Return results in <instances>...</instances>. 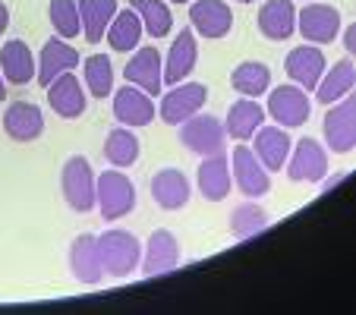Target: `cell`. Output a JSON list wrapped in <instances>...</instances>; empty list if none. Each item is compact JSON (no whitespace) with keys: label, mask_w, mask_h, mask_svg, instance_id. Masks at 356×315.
Returning <instances> with one entry per match:
<instances>
[{"label":"cell","mask_w":356,"mask_h":315,"mask_svg":"<svg viewBox=\"0 0 356 315\" xmlns=\"http://www.w3.org/2000/svg\"><path fill=\"white\" fill-rule=\"evenodd\" d=\"M7 98V79H3V73H0V101Z\"/></svg>","instance_id":"39"},{"label":"cell","mask_w":356,"mask_h":315,"mask_svg":"<svg viewBox=\"0 0 356 315\" xmlns=\"http://www.w3.org/2000/svg\"><path fill=\"white\" fill-rule=\"evenodd\" d=\"M268 101H265V114L284 129H296L309 120L312 114V98L309 92H302L300 86L287 82V86H275L268 88Z\"/></svg>","instance_id":"4"},{"label":"cell","mask_w":356,"mask_h":315,"mask_svg":"<svg viewBox=\"0 0 356 315\" xmlns=\"http://www.w3.org/2000/svg\"><path fill=\"white\" fill-rule=\"evenodd\" d=\"M123 79L129 86H139L145 95H161L164 92V57L155 45H139L133 57L123 67Z\"/></svg>","instance_id":"10"},{"label":"cell","mask_w":356,"mask_h":315,"mask_svg":"<svg viewBox=\"0 0 356 315\" xmlns=\"http://www.w3.org/2000/svg\"><path fill=\"white\" fill-rule=\"evenodd\" d=\"M271 224L268 211L259 205V199H246L243 205H236L230 211V236L234 240H249V236L262 234L265 227Z\"/></svg>","instance_id":"33"},{"label":"cell","mask_w":356,"mask_h":315,"mask_svg":"<svg viewBox=\"0 0 356 315\" xmlns=\"http://www.w3.org/2000/svg\"><path fill=\"white\" fill-rule=\"evenodd\" d=\"M230 86L243 98H262L271 88V70L262 60H243L236 63V70L230 73Z\"/></svg>","instance_id":"30"},{"label":"cell","mask_w":356,"mask_h":315,"mask_svg":"<svg viewBox=\"0 0 356 315\" xmlns=\"http://www.w3.org/2000/svg\"><path fill=\"white\" fill-rule=\"evenodd\" d=\"M209 101V86L205 82H177V86H168L161 92V101H158V117L168 127H180L183 120H189L193 114H199Z\"/></svg>","instance_id":"3"},{"label":"cell","mask_w":356,"mask_h":315,"mask_svg":"<svg viewBox=\"0 0 356 315\" xmlns=\"http://www.w3.org/2000/svg\"><path fill=\"white\" fill-rule=\"evenodd\" d=\"M139 154H142V145L129 127H114L108 133V139H104V158H108L111 168H120V170L133 168L139 161Z\"/></svg>","instance_id":"31"},{"label":"cell","mask_w":356,"mask_h":315,"mask_svg":"<svg viewBox=\"0 0 356 315\" xmlns=\"http://www.w3.org/2000/svg\"><path fill=\"white\" fill-rule=\"evenodd\" d=\"M82 86H86L88 98L114 95V63L108 54H88L82 60Z\"/></svg>","instance_id":"32"},{"label":"cell","mask_w":356,"mask_h":315,"mask_svg":"<svg viewBox=\"0 0 356 315\" xmlns=\"http://www.w3.org/2000/svg\"><path fill=\"white\" fill-rule=\"evenodd\" d=\"M325 148L331 154H350L356 148V101L353 92L341 98L337 104H328V114L322 123Z\"/></svg>","instance_id":"7"},{"label":"cell","mask_w":356,"mask_h":315,"mask_svg":"<svg viewBox=\"0 0 356 315\" xmlns=\"http://www.w3.org/2000/svg\"><path fill=\"white\" fill-rule=\"evenodd\" d=\"M98 246H101V261H104V275L111 277H129L133 271H139V261H142V243L136 234L129 230H104L98 236Z\"/></svg>","instance_id":"2"},{"label":"cell","mask_w":356,"mask_h":315,"mask_svg":"<svg viewBox=\"0 0 356 315\" xmlns=\"http://www.w3.org/2000/svg\"><path fill=\"white\" fill-rule=\"evenodd\" d=\"M189 29L195 38L218 41L234 29V10L227 0H193L189 3Z\"/></svg>","instance_id":"12"},{"label":"cell","mask_w":356,"mask_h":315,"mask_svg":"<svg viewBox=\"0 0 356 315\" xmlns=\"http://www.w3.org/2000/svg\"><path fill=\"white\" fill-rule=\"evenodd\" d=\"M3 133L13 142H35L44 133V114L32 101H13L3 111Z\"/></svg>","instance_id":"24"},{"label":"cell","mask_w":356,"mask_h":315,"mask_svg":"<svg viewBox=\"0 0 356 315\" xmlns=\"http://www.w3.org/2000/svg\"><path fill=\"white\" fill-rule=\"evenodd\" d=\"M343 177H347V174H334L331 180H328V177H322V193H331V186H337V183H341Z\"/></svg>","instance_id":"38"},{"label":"cell","mask_w":356,"mask_h":315,"mask_svg":"<svg viewBox=\"0 0 356 315\" xmlns=\"http://www.w3.org/2000/svg\"><path fill=\"white\" fill-rule=\"evenodd\" d=\"M195 183L205 202H224L234 189V177H230V161L227 154H209L202 158L199 170H195Z\"/></svg>","instance_id":"21"},{"label":"cell","mask_w":356,"mask_h":315,"mask_svg":"<svg viewBox=\"0 0 356 315\" xmlns=\"http://www.w3.org/2000/svg\"><path fill=\"white\" fill-rule=\"evenodd\" d=\"M265 120H268V114H265V104H259V98H236L227 108V117H224L221 123H224L227 139L249 142L252 133H256Z\"/></svg>","instance_id":"23"},{"label":"cell","mask_w":356,"mask_h":315,"mask_svg":"<svg viewBox=\"0 0 356 315\" xmlns=\"http://www.w3.org/2000/svg\"><path fill=\"white\" fill-rule=\"evenodd\" d=\"M353 86H356V67L350 57H341L331 67H325L322 79L316 86V98L328 108V104H337L341 98H347L353 92Z\"/></svg>","instance_id":"27"},{"label":"cell","mask_w":356,"mask_h":315,"mask_svg":"<svg viewBox=\"0 0 356 315\" xmlns=\"http://www.w3.org/2000/svg\"><path fill=\"white\" fill-rule=\"evenodd\" d=\"M341 10L331 3H306L302 10H296V32L302 35L306 45H331L341 35Z\"/></svg>","instance_id":"8"},{"label":"cell","mask_w":356,"mask_h":315,"mask_svg":"<svg viewBox=\"0 0 356 315\" xmlns=\"http://www.w3.org/2000/svg\"><path fill=\"white\" fill-rule=\"evenodd\" d=\"M7 29H10V7L0 0V35L7 32Z\"/></svg>","instance_id":"37"},{"label":"cell","mask_w":356,"mask_h":315,"mask_svg":"<svg viewBox=\"0 0 356 315\" xmlns=\"http://www.w3.org/2000/svg\"><path fill=\"white\" fill-rule=\"evenodd\" d=\"M70 271L86 287H98L104 281V261H101V246L95 234H79L70 243Z\"/></svg>","instance_id":"18"},{"label":"cell","mask_w":356,"mask_h":315,"mask_svg":"<svg viewBox=\"0 0 356 315\" xmlns=\"http://www.w3.org/2000/svg\"><path fill=\"white\" fill-rule=\"evenodd\" d=\"M189 195H193V186H189L183 170L164 168L152 177V199H155V205L164 208V211H180V208H186Z\"/></svg>","instance_id":"25"},{"label":"cell","mask_w":356,"mask_h":315,"mask_svg":"<svg viewBox=\"0 0 356 315\" xmlns=\"http://www.w3.org/2000/svg\"><path fill=\"white\" fill-rule=\"evenodd\" d=\"M79 3V19H82V35H86L88 45H98L104 41L111 19L117 16V0H76Z\"/></svg>","instance_id":"29"},{"label":"cell","mask_w":356,"mask_h":315,"mask_svg":"<svg viewBox=\"0 0 356 315\" xmlns=\"http://www.w3.org/2000/svg\"><path fill=\"white\" fill-rule=\"evenodd\" d=\"M0 73L13 86H29L38 76V57L32 54V47L22 38H10L0 47Z\"/></svg>","instance_id":"22"},{"label":"cell","mask_w":356,"mask_h":315,"mask_svg":"<svg viewBox=\"0 0 356 315\" xmlns=\"http://www.w3.org/2000/svg\"><path fill=\"white\" fill-rule=\"evenodd\" d=\"M142 35H145V29H142L139 13H136L133 7H123V10H117V16L111 19L104 38H108L111 51H117V54H133L136 47L142 45Z\"/></svg>","instance_id":"28"},{"label":"cell","mask_w":356,"mask_h":315,"mask_svg":"<svg viewBox=\"0 0 356 315\" xmlns=\"http://www.w3.org/2000/svg\"><path fill=\"white\" fill-rule=\"evenodd\" d=\"M284 170L293 183H322V177H328V148L318 139L306 136V139L293 142Z\"/></svg>","instance_id":"9"},{"label":"cell","mask_w":356,"mask_h":315,"mask_svg":"<svg viewBox=\"0 0 356 315\" xmlns=\"http://www.w3.org/2000/svg\"><path fill=\"white\" fill-rule=\"evenodd\" d=\"M249 142H252V154L262 161V168L268 170V174H281L290 158V148H293V139H290L287 129L277 127V123L275 127H265L262 123Z\"/></svg>","instance_id":"17"},{"label":"cell","mask_w":356,"mask_h":315,"mask_svg":"<svg viewBox=\"0 0 356 315\" xmlns=\"http://www.w3.org/2000/svg\"><path fill=\"white\" fill-rule=\"evenodd\" d=\"M76 67H79V51H76L67 38H60V35H57V38H47L38 54V76H35V82L44 88L60 73H70V70H76Z\"/></svg>","instance_id":"20"},{"label":"cell","mask_w":356,"mask_h":315,"mask_svg":"<svg viewBox=\"0 0 356 315\" xmlns=\"http://www.w3.org/2000/svg\"><path fill=\"white\" fill-rule=\"evenodd\" d=\"M180 142L186 145V152L199 154V158H209V154H221L227 148V133H224V123L218 117L205 114H193L189 120H183L180 127Z\"/></svg>","instance_id":"5"},{"label":"cell","mask_w":356,"mask_h":315,"mask_svg":"<svg viewBox=\"0 0 356 315\" xmlns=\"http://www.w3.org/2000/svg\"><path fill=\"white\" fill-rule=\"evenodd\" d=\"M230 177H234V186L246 199H262L271 189V174L262 168V161L252 154L249 145L234 148V154H230Z\"/></svg>","instance_id":"11"},{"label":"cell","mask_w":356,"mask_h":315,"mask_svg":"<svg viewBox=\"0 0 356 315\" xmlns=\"http://www.w3.org/2000/svg\"><path fill=\"white\" fill-rule=\"evenodd\" d=\"M60 189H63V199L73 211L79 215H88L95 211V170L88 164L86 154H73L60 170Z\"/></svg>","instance_id":"6"},{"label":"cell","mask_w":356,"mask_h":315,"mask_svg":"<svg viewBox=\"0 0 356 315\" xmlns=\"http://www.w3.org/2000/svg\"><path fill=\"white\" fill-rule=\"evenodd\" d=\"M95 208L104 221H120L136 208V183L120 168L95 177Z\"/></svg>","instance_id":"1"},{"label":"cell","mask_w":356,"mask_h":315,"mask_svg":"<svg viewBox=\"0 0 356 315\" xmlns=\"http://www.w3.org/2000/svg\"><path fill=\"white\" fill-rule=\"evenodd\" d=\"M199 63V41H195L193 29H180L174 38V45L168 47V57H164V86H177V82H186L189 73Z\"/></svg>","instance_id":"19"},{"label":"cell","mask_w":356,"mask_h":315,"mask_svg":"<svg viewBox=\"0 0 356 315\" xmlns=\"http://www.w3.org/2000/svg\"><path fill=\"white\" fill-rule=\"evenodd\" d=\"M47 16H51V26L60 38L73 41L82 35V19H79V3L76 0H51L47 3Z\"/></svg>","instance_id":"35"},{"label":"cell","mask_w":356,"mask_h":315,"mask_svg":"<svg viewBox=\"0 0 356 315\" xmlns=\"http://www.w3.org/2000/svg\"><path fill=\"white\" fill-rule=\"evenodd\" d=\"M325 67H328V60H325V51L318 45H300L284 57V73H287L290 82L300 86L302 92H316Z\"/></svg>","instance_id":"15"},{"label":"cell","mask_w":356,"mask_h":315,"mask_svg":"<svg viewBox=\"0 0 356 315\" xmlns=\"http://www.w3.org/2000/svg\"><path fill=\"white\" fill-rule=\"evenodd\" d=\"M170 3H193V0H170Z\"/></svg>","instance_id":"40"},{"label":"cell","mask_w":356,"mask_h":315,"mask_svg":"<svg viewBox=\"0 0 356 315\" xmlns=\"http://www.w3.org/2000/svg\"><path fill=\"white\" fill-rule=\"evenodd\" d=\"M177 265H180V243H177V236L170 230H152V236L142 246L139 271L145 277H158L174 271Z\"/></svg>","instance_id":"16"},{"label":"cell","mask_w":356,"mask_h":315,"mask_svg":"<svg viewBox=\"0 0 356 315\" xmlns=\"http://www.w3.org/2000/svg\"><path fill=\"white\" fill-rule=\"evenodd\" d=\"M236 3H256V0H236Z\"/></svg>","instance_id":"41"},{"label":"cell","mask_w":356,"mask_h":315,"mask_svg":"<svg viewBox=\"0 0 356 315\" xmlns=\"http://www.w3.org/2000/svg\"><path fill=\"white\" fill-rule=\"evenodd\" d=\"M44 95H47V108L54 111L57 117H63V120H79L86 114L88 92L73 70L60 73L51 86H44Z\"/></svg>","instance_id":"13"},{"label":"cell","mask_w":356,"mask_h":315,"mask_svg":"<svg viewBox=\"0 0 356 315\" xmlns=\"http://www.w3.org/2000/svg\"><path fill=\"white\" fill-rule=\"evenodd\" d=\"M111 108H114V120L129 129L148 127V123L155 120V98L145 95L139 86H129V82L114 92Z\"/></svg>","instance_id":"14"},{"label":"cell","mask_w":356,"mask_h":315,"mask_svg":"<svg viewBox=\"0 0 356 315\" xmlns=\"http://www.w3.org/2000/svg\"><path fill=\"white\" fill-rule=\"evenodd\" d=\"M129 7L139 13L145 35H152L155 41L174 32V13H170L168 0H129Z\"/></svg>","instance_id":"34"},{"label":"cell","mask_w":356,"mask_h":315,"mask_svg":"<svg viewBox=\"0 0 356 315\" xmlns=\"http://www.w3.org/2000/svg\"><path fill=\"white\" fill-rule=\"evenodd\" d=\"M341 38H343V51H347V57H353L356 54V26L341 29Z\"/></svg>","instance_id":"36"},{"label":"cell","mask_w":356,"mask_h":315,"mask_svg":"<svg viewBox=\"0 0 356 315\" xmlns=\"http://www.w3.org/2000/svg\"><path fill=\"white\" fill-rule=\"evenodd\" d=\"M259 32L268 41H287L296 32L293 0H265L259 7Z\"/></svg>","instance_id":"26"}]
</instances>
